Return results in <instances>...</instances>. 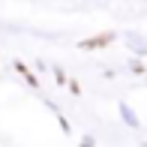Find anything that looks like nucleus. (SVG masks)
I'll list each match as a JSON object with an SVG mask.
<instances>
[{
    "label": "nucleus",
    "instance_id": "nucleus-6",
    "mask_svg": "<svg viewBox=\"0 0 147 147\" xmlns=\"http://www.w3.org/2000/svg\"><path fill=\"white\" fill-rule=\"evenodd\" d=\"M57 123H60V129H63V132H69V123H66L63 114H57Z\"/></svg>",
    "mask_w": 147,
    "mask_h": 147
},
{
    "label": "nucleus",
    "instance_id": "nucleus-5",
    "mask_svg": "<svg viewBox=\"0 0 147 147\" xmlns=\"http://www.w3.org/2000/svg\"><path fill=\"white\" fill-rule=\"evenodd\" d=\"M81 147H96V141H93V135H84V138H81Z\"/></svg>",
    "mask_w": 147,
    "mask_h": 147
},
{
    "label": "nucleus",
    "instance_id": "nucleus-3",
    "mask_svg": "<svg viewBox=\"0 0 147 147\" xmlns=\"http://www.w3.org/2000/svg\"><path fill=\"white\" fill-rule=\"evenodd\" d=\"M15 69H18V72H21V75H24V78H27V84H30V87H36V78H33V72H30V69H27V66H24V63H21V60H18V63H15Z\"/></svg>",
    "mask_w": 147,
    "mask_h": 147
},
{
    "label": "nucleus",
    "instance_id": "nucleus-1",
    "mask_svg": "<svg viewBox=\"0 0 147 147\" xmlns=\"http://www.w3.org/2000/svg\"><path fill=\"white\" fill-rule=\"evenodd\" d=\"M111 42H114V33H111V30H105V33H96V36L81 39V42H78V48L93 51V48H105V45H111Z\"/></svg>",
    "mask_w": 147,
    "mask_h": 147
},
{
    "label": "nucleus",
    "instance_id": "nucleus-4",
    "mask_svg": "<svg viewBox=\"0 0 147 147\" xmlns=\"http://www.w3.org/2000/svg\"><path fill=\"white\" fill-rule=\"evenodd\" d=\"M129 42H132V51H138V54H147V42H144V39L129 36Z\"/></svg>",
    "mask_w": 147,
    "mask_h": 147
},
{
    "label": "nucleus",
    "instance_id": "nucleus-2",
    "mask_svg": "<svg viewBox=\"0 0 147 147\" xmlns=\"http://www.w3.org/2000/svg\"><path fill=\"white\" fill-rule=\"evenodd\" d=\"M120 114H123V120H126L129 126H138V117H135V111H132L126 102H120Z\"/></svg>",
    "mask_w": 147,
    "mask_h": 147
}]
</instances>
